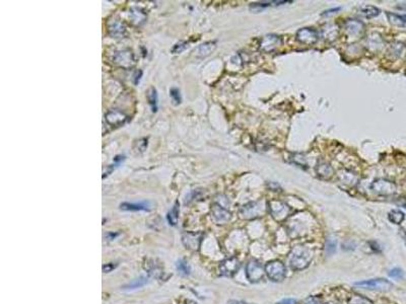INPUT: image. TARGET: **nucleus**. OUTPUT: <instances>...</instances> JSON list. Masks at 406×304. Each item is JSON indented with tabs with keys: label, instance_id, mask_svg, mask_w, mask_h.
I'll return each mask as SVG.
<instances>
[{
	"label": "nucleus",
	"instance_id": "nucleus-1",
	"mask_svg": "<svg viewBox=\"0 0 406 304\" xmlns=\"http://www.w3.org/2000/svg\"><path fill=\"white\" fill-rule=\"evenodd\" d=\"M313 260V251L304 245H295L288 255V264L292 270L306 269Z\"/></svg>",
	"mask_w": 406,
	"mask_h": 304
},
{
	"label": "nucleus",
	"instance_id": "nucleus-2",
	"mask_svg": "<svg viewBox=\"0 0 406 304\" xmlns=\"http://www.w3.org/2000/svg\"><path fill=\"white\" fill-rule=\"evenodd\" d=\"M264 270L267 277L273 282H281L286 277V268L280 261L274 260L268 262L265 265Z\"/></svg>",
	"mask_w": 406,
	"mask_h": 304
},
{
	"label": "nucleus",
	"instance_id": "nucleus-3",
	"mask_svg": "<svg viewBox=\"0 0 406 304\" xmlns=\"http://www.w3.org/2000/svg\"><path fill=\"white\" fill-rule=\"evenodd\" d=\"M268 210L271 217L277 221L282 222L290 214V208L279 200H271L268 202Z\"/></svg>",
	"mask_w": 406,
	"mask_h": 304
},
{
	"label": "nucleus",
	"instance_id": "nucleus-4",
	"mask_svg": "<svg viewBox=\"0 0 406 304\" xmlns=\"http://www.w3.org/2000/svg\"><path fill=\"white\" fill-rule=\"evenodd\" d=\"M265 212V207L262 202L254 201L243 205L240 209V215L243 219L252 220L259 218Z\"/></svg>",
	"mask_w": 406,
	"mask_h": 304
},
{
	"label": "nucleus",
	"instance_id": "nucleus-5",
	"mask_svg": "<svg viewBox=\"0 0 406 304\" xmlns=\"http://www.w3.org/2000/svg\"><path fill=\"white\" fill-rule=\"evenodd\" d=\"M371 190L379 196H391L396 193V185L386 179H377L371 185Z\"/></svg>",
	"mask_w": 406,
	"mask_h": 304
},
{
	"label": "nucleus",
	"instance_id": "nucleus-6",
	"mask_svg": "<svg viewBox=\"0 0 406 304\" xmlns=\"http://www.w3.org/2000/svg\"><path fill=\"white\" fill-rule=\"evenodd\" d=\"M355 286L362 288V289H368V290H376V291H389L392 289L393 284L383 278H377V279H370V280H365L361 282L355 283Z\"/></svg>",
	"mask_w": 406,
	"mask_h": 304
},
{
	"label": "nucleus",
	"instance_id": "nucleus-7",
	"mask_svg": "<svg viewBox=\"0 0 406 304\" xmlns=\"http://www.w3.org/2000/svg\"><path fill=\"white\" fill-rule=\"evenodd\" d=\"M112 61L115 65L124 69L133 67L135 65V62H136L134 58V54L130 50H122L116 52L112 58Z\"/></svg>",
	"mask_w": 406,
	"mask_h": 304
},
{
	"label": "nucleus",
	"instance_id": "nucleus-8",
	"mask_svg": "<svg viewBox=\"0 0 406 304\" xmlns=\"http://www.w3.org/2000/svg\"><path fill=\"white\" fill-rule=\"evenodd\" d=\"M264 274L265 270L258 261L251 260L248 262L246 266V277L251 283L260 282L264 278Z\"/></svg>",
	"mask_w": 406,
	"mask_h": 304
},
{
	"label": "nucleus",
	"instance_id": "nucleus-9",
	"mask_svg": "<svg viewBox=\"0 0 406 304\" xmlns=\"http://www.w3.org/2000/svg\"><path fill=\"white\" fill-rule=\"evenodd\" d=\"M203 236L202 232H185L182 235V242L187 250L197 252L200 248Z\"/></svg>",
	"mask_w": 406,
	"mask_h": 304
},
{
	"label": "nucleus",
	"instance_id": "nucleus-10",
	"mask_svg": "<svg viewBox=\"0 0 406 304\" xmlns=\"http://www.w3.org/2000/svg\"><path fill=\"white\" fill-rule=\"evenodd\" d=\"M282 40L279 36L277 35H266L261 39V42L259 44V49L260 51L264 53H271L275 51L279 46H281Z\"/></svg>",
	"mask_w": 406,
	"mask_h": 304
},
{
	"label": "nucleus",
	"instance_id": "nucleus-11",
	"mask_svg": "<svg viewBox=\"0 0 406 304\" xmlns=\"http://www.w3.org/2000/svg\"><path fill=\"white\" fill-rule=\"evenodd\" d=\"M105 120L111 127H120L123 126L127 120L128 116L119 109H110L105 114Z\"/></svg>",
	"mask_w": 406,
	"mask_h": 304
},
{
	"label": "nucleus",
	"instance_id": "nucleus-12",
	"mask_svg": "<svg viewBox=\"0 0 406 304\" xmlns=\"http://www.w3.org/2000/svg\"><path fill=\"white\" fill-rule=\"evenodd\" d=\"M295 39L305 45H314L319 39V34L316 30L311 29V27H304V29H300L296 32Z\"/></svg>",
	"mask_w": 406,
	"mask_h": 304
},
{
	"label": "nucleus",
	"instance_id": "nucleus-13",
	"mask_svg": "<svg viewBox=\"0 0 406 304\" xmlns=\"http://www.w3.org/2000/svg\"><path fill=\"white\" fill-rule=\"evenodd\" d=\"M211 215L214 221L218 224H226L231 220L232 214L231 212L224 206L214 203L211 207Z\"/></svg>",
	"mask_w": 406,
	"mask_h": 304
},
{
	"label": "nucleus",
	"instance_id": "nucleus-14",
	"mask_svg": "<svg viewBox=\"0 0 406 304\" xmlns=\"http://www.w3.org/2000/svg\"><path fill=\"white\" fill-rule=\"evenodd\" d=\"M240 261L237 258H229L223 261L219 267L220 273L226 277H232L240 269Z\"/></svg>",
	"mask_w": 406,
	"mask_h": 304
},
{
	"label": "nucleus",
	"instance_id": "nucleus-15",
	"mask_svg": "<svg viewBox=\"0 0 406 304\" xmlns=\"http://www.w3.org/2000/svg\"><path fill=\"white\" fill-rule=\"evenodd\" d=\"M316 174L319 178L324 180H329L334 175V170L331 167V164L327 161H319L315 168Z\"/></svg>",
	"mask_w": 406,
	"mask_h": 304
},
{
	"label": "nucleus",
	"instance_id": "nucleus-16",
	"mask_svg": "<svg viewBox=\"0 0 406 304\" xmlns=\"http://www.w3.org/2000/svg\"><path fill=\"white\" fill-rule=\"evenodd\" d=\"M338 180L341 184L348 187H355L359 183V177L355 173L348 170H342L338 174Z\"/></svg>",
	"mask_w": 406,
	"mask_h": 304
},
{
	"label": "nucleus",
	"instance_id": "nucleus-17",
	"mask_svg": "<svg viewBox=\"0 0 406 304\" xmlns=\"http://www.w3.org/2000/svg\"><path fill=\"white\" fill-rule=\"evenodd\" d=\"M344 29L350 36H357L364 30V23L358 19H347L344 22Z\"/></svg>",
	"mask_w": 406,
	"mask_h": 304
},
{
	"label": "nucleus",
	"instance_id": "nucleus-18",
	"mask_svg": "<svg viewBox=\"0 0 406 304\" xmlns=\"http://www.w3.org/2000/svg\"><path fill=\"white\" fill-rule=\"evenodd\" d=\"M120 209L123 211H150L152 206L150 202L144 201L139 203H122L120 205Z\"/></svg>",
	"mask_w": 406,
	"mask_h": 304
},
{
	"label": "nucleus",
	"instance_id": "nucleus-19",
	"mask_svg": "<svg viewBox=\"0 0 406 304\" xmlns=\"http://www.w3.org/2000/svg\"><path fill=\"white\" fill-rule=\"evenodd\" d=\"M216 48V43L215 42H206L204 44L199 45L194 53L196 54V56L198 58H204L209 56V55L214 51V49Z\"/></svg>",
	"mask_w": 406,
	"mask_h": 304
},
{
	"label": "nucleus",
	"instance_id": "nucleus-20",
	"mask_svg": "<svg viewBox=\"0 0 406 304\" xmlns=\"http://www.w3.org/2000/svg\"><path fill=\"white\" fill-rule=\"evenodd\" d=\"M109 34L113 38H123L126 34V27L125 25L118 19H115L110 25H109Z\"/></svg>",
	"mask_w": 406,
	"mask_h": 304
},
{
	"label": "nucleus",
	"instance_id": "nucleus-21",
	"mask_svg": "<svg viewBox=\"0 0 406 304\" xmlns=\"http://www.w3.org/2000/svg\"><path fill=\"white\" fill-rule=\"evenodd\" d=\"M292 1H264V2H255V3H251L250 4V9L252 11H261L266 7L269 6H277V5H283L286 3H291Z\"/></svg>",
	"mask_w": 406,
	"mask_h": 304
},
{
	"label": "nucleus",
	"instance_id": "nucleus-22",
	"mask_svg": "<svg viewBox=\"0 0 406 304\" xmlns=\"http://www.w3.org/2000/svg\"><path fill=\"white\" fill-rule=\"evenodd\" d=\"M129 16L131 21L136 25H140L146 20V14L140 8H131Z\"/></svg>",
	"mask_w": 406,
	"mask_h": 304
},
{
	"label": "nucleus",
	"instance_id": "nucleus-23",
	"mask_svg": "<svg viewBox=\"0 0 406 304\" xmlns=\"http://www.w3.org/2000/svg\"><path fill=\"white\" fill-rule=\"evenodd\" d=\"M381 10L374 5H363L359 9V13L366 18H374L380 14Z\"/></svg>",
	"mask_w": 406,
	"mask_h": 304
},
{
	"label": "nucleus",
	"instance_id": "nucleus-24",
	"mask_svg": "<svg viewBox=\"0 0 406 304\" xmlns=\"http://www.w3.org/2000/svg\"><path fill=\"white\" fill-rule=\"evenodd\" d=\"M146 99L147 102L150 105V108L152 110V113L157 112V103H158V97H157V92L154 88H149L146 92Z\"/></svg>",
	"mask_w": 406,
	"mask_h": 304
},
{
	"label": "nucleus",
	"instance_id": "nucleus-25",
	"mask_svg": "<svg viewBox=\"0 0 406 304\" xmlns=\"http://www.w3.org/2000/svg\"><path fill=\"white\" fill-rule=\"evenodd\" d=\"M387 18L389 20L390 23H392L393 25L396 26H400V27H406V14L400 15L397 13H393V12H386Z\"/></svg>",
	"mask_w": 406,
	"mask_h": 304
},
{
	"label": "nucleus",
	"instance_id": "nucleus-26",
	"mask_svg": "<svg viewBox=\"0 0 406 304\" xmlns=\"http://www.w3.org/2000/svg\"><path fill=\"white\" fill-rule=\"evenodd\" d=\"M180 205H179V202H176L175 204H174V206L172 207V209L169 211V213H168V216H167V218H168V221H169V224L170 225H172V226H175V225H177V223H178V220H179V212H180Z\"/></svg>",
	"mask_w": 406,
	"mask_h": 304
},
{
	"label": "nucleus",
	"instance_id": "nucleus-27",
	"mask_svg": "<svg viewBox=\"0 0 406 304\" xmlns=\"http://www.w3.org/2000/svg\"><path fill=\"white\" fill-rule=\"evenodd\" d=\"M147 144L148 143H147L146 138H141V139H138V140L135 141L134 144H133V147H132V150H133L134 154H136V155L142 154L146 150Z\"/></svg>",
	"mask_w": 406,
	"mask_h": 304
},
{
	"label": "nucleus",
	"instance_id": "nucleus-28",
	"mask_svg": "<svg viewBox=\"0 0 406 304\" xmlns=\"http://www.w3.org/2000/svg\"><path fill=\"white\" fill-rule=\"evenodd\" d=\"M388 218H389V220L391 221L392 223L399 225V224H401V223L403 222V220H404V218H405V215H404V213H403L402 211H400V210H392V211L389 212Z\"/></svg>",
	"mask_w": 406,
	"mask_h": 304
},
{
	"label": "nucleus",
	"instance_id": "nucleus-29",
	"mask_svg": "<svg viewBox=\"0 0 406 304\" xmlns=\"http://www.w3.org/2000/svg\"><path fill=\"white\" fill-rule=\"evenodd\" d=\"M336 246H337L336 239L331 236L328 237L326 239V242H325V254H326V256L328 257L332 256L336 252Z\"/></svg>",
	"mask_w": 406,
	"mask_h": 304
},
{
	"label": "nucleus",
	"instance_id": "nucleus-30",
	"mask_svg": "<svg viewBox=\"0 0 406 304\" xmlns=\"http://www.w3.org/2000/svg\"><path fill=\"white\" fill-rule=\"evenodd\" d=\"M348 304H374L372 300H370L369 298L359 295V294H355V295H351L350 298L348 299Z\"/></svg>",
	"mask_w": 406,
	"mask_h": 304
},
{
	"label": "nucleus",
	"instance_id": "nucleus-31",
	"mask_svg": "<svg viewBox=\"0 0 406 304\" xmlns=\"http://www.w3.org/2000/svg\"><path fill=\"white\" fill-rule=\"evenodd\" d=\"M147 283V278L146 277H139L138 279H135L133 280L131 283H129L128 285H126L124 287V289L126 290H133V289H137L140 288L142 286H144Z\"/></svg>",
	"mask_w": 406,
	"mask_h": 304
},
{
	"label": "nucleus",
	"instance_id": "nucleus-32",
	"mask_svg": "<svg viewBox=\"0 0 406 304\" xmlns=\"http://www.w3.org/2000/svg\"><path fill=\"white\" fill-rule=\"evenodd\" d=\"M177 270L179 271L180 274L184 276H188L191 272L190 266H189V264L184 260H180L177 262Z\"/></svg>",
	"mask_w": 406,
	"mask_h": 304
},
{
	"label": "nucleus",
	"instance_id": "nucleus-33",
	"mask_svg": "<svg viewBox=\"0 0 406 304\" xmlns=\"http://www.w3.org/2000/svg\"><path fill=\"white\" fill-rule=\"evenodd\" d=\"M170 97L172 98L173 101L175 104H180L182 101V98H181V94L180 91L176 88H173L170 90Z\"/></svg>",
	"mask_w": 406,
	"mask_h": 304
},
{
	"label": "nucleus",
	"instance_id": "nucleus-34",
	"mask_svg": "<svg viewBox=\"0 0 406 304\" xmlns=\"http://www.w3.org/2000/svg\"><path fill=\"white\" fill-rule=\"evenodd\" d=\"M189 47V42H179L178 44H176L173 49H172V53L173 54H180L182 53L185 49H187Z\"/></svg>",
	"mask_w": 406,
	"mask_h": 304
},
{
	"label": "nucleus",
	"instance_id": "nucleus-35",
	"mask_svg": "<svg viewBox=\"0 0 406 304\" xmlns=\"http://www.w3.org/2000/svg\"><path fill=\"white\" fill-rule=\"evenodd\" d=\"M389 276H390V277H392V278L399 279V278H402V277H403V272H402L401 269L395 268V269H392V270L389 272Z\"/></svg>",
	"mask_w": 406,
	"mask_h": 304
},
{
	"label": "nucleus",
	"instance_id": "nucleus-36",
	"mask_svg": "<svg viewBox=\"0 0 406 304\" xmlns=\"http://www.w3.org/2000/svg\"><path fill=\"white\" fill-rule=\"evenodd\" d=\"M141 76H142V71L141 70H136L134 72V74H133V76H132V81H133V84L135 85V86H137L138 84H139V81H140V79H141Z\"/></svg>",
	"mask_w": 406,
	"mask_h": 304
},
{
	"label": "nucleus",
	"instance_id": "nucleus-37",
	"mask_svg": "<svg viewBox=\"0 0 406 304\" xmlns=\"http://www.w3.org/2000/svg\"><path fill=\"white\" fill-rule=\"evenodd\" d=\"M303 304H321V298L318 296H310L304 301Z\"/></svg>",
	"mask_w": 406,
	"mask_h": 304
},
{
	"label": "nucleus",
	"instance_id": "nucleus-38",
	"mask_svg": "<svg viewBox=\"0 0 406 304\" xmlns=\"http://www.w3.org/2000/svg\"><path fill=\"white\" fill-rule=\"evenodd\" d=\"M117 267V264H113V263H109V264H106L103 266V272L104 273H110L112 272L115 268Z\"/></svg>",
	"mask_w": 406,
	"mask_h": 304
},
{
	"label": "nucleus",
	"instance_id": "nucleus-39",
	"mask_svg": "<svg viewBox=\"0 0 406 304\" xmlns=\"http://www.w3.org/2000/svg\"><path fill=\"white\" fill-rule=\"evenodd\" d=\"M338 10H340V7H336V8H332V9L324 11L321 15H322V16H326V15L328 16V15H331V14H333V13H336Z\"/></svg>",
	"mask_w": 406,
	"mask_h": 304
},
{
	"label": "nucleus",
	"instance_id": "nucleus-40",
	"mask_svg": "<svg viewBox=\"0 0 406 304\" xmlns=\"http://www.w3.org/2000/svg\"><path fill=\"white\" fill-rule=\"evenodd\" d=\"M296 303H297L296 300H294L292 298H286V299H283V300L279 301L277 304H296Z\"/></svg>",
	"mask_w": 406,
	"mask_h": 304
},
{
	"label": "nucleus",
	"instance_id": "nucleus-41",
	"mask_svg": "<svg viewBox=\"0 0 406 304\" xmlns=\"http://www.w3.org/2000/svg\"><path fill=\"white\" fill-rule=\"evenodd\" d=\"M125 160V156L124 155H117L115 158H114V162L115 163H117V164H120L122 161H124Z\"/></svg>",
	"mask_w": 406,
	"mask_h": 304
},
{
	"label": "nucleus",
	"instance_id": "nucleus-42",
	"mask_svg": "<svg viewBox=\"0 0 406 304\" xmlns=\"http://www.w3.org/2000/svg\"><path fill=\"white\" fill-rule=\"evenodd\" d=\"M229 303H231V304H247L245 302H241V301H230Z\"/></svg>",
	"mask_w": 406,
	"mask_h": 304
},
{
	"label": "nucleus",
	"instance_id": "nucleus-43",
	"mask_svg": "<svg viewBox=\"0 0 406 304\" xmlns=\"http://www.w3.org/2000/svg\"><path fill=\"white\" fill-rule=\"evenodd\" d=\"M324 304H328V303H324Z\"/></svg>",
	"mask_w": 406,
	"mask_h": 304
}]
</instances>
